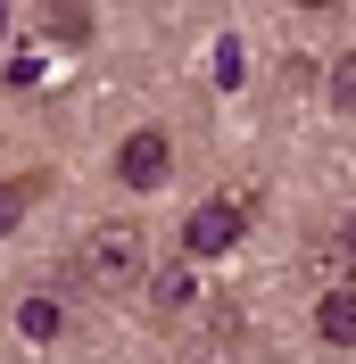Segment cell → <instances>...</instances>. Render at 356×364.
Masks as SVG:
<instances>
[{
	"label": "cell",
	"mask_w": 356,
	"mask_h": 364,
	"mask_svg": "<svg viewBox=\"0 0 356 364\" xmlns=\"http://www.w3.org/2000/svg\"><path fill=\"white\" fill-rule=\"evenodd\" d=\"M248 232V215H241V199H207L199 215H191V224H182V249L191 257H216V249H232V240H241Z\"/></svg>",
	"instance_id": "3957f363"
},
{
	"label": "cell",
	"mask_w": 356,
	"mask_h": 364,
	"mask_svg": "<svg viewBox=\"0 0 356 364\" xmlns=\"http://www.w3.org/2000/svg\"><path fill=\"white\" fill-rule=\"evenodd\" d=\"M166 166H174V141L157 133V124L125 133V149H116V182H125V191H157V182H166Z\"/></svg>",
	"instance_id": "7a4b0ae2"
},
{
	"label": "cell",
	"mask_w": 356,
	"mask_h": 364,
	"mask_svg": "<svg viewBox=\"0 0 356 364\" xmlns=\"http://www.w3.org/2000/svg\"><path fill=\"white\" fill-rule=\"evenodd\" d=\"M17 331H25V340H50V331H58V298H25V306H17Z\"/></svg>",
	"instance_id": "8992f818"
},
{
	"label": "cell",
	"mask_w": 356,
	"mask_h": 364,
	"mask_svg": "<svg viewBox=\"0 0 356 364\" xmlns=\"http://www.w3.org/2000/svg\"><path fill=\"white\" fill-rule=\"evenodd\" d=\"M0 33H9V9H0Z\"/></svg>",
	"instance_id": "8fae6325"
},
{
	"label": "cell",
	"mask_w": 356,
	"mask_h": 364,
	"mask_svg": "<svg viewBox=\"0 0 356 364\" xmlns=\"http://www.w3.org/2000/svg\"><path fill=\"white\" fill-rule=\"evenodd\" d=\"M340 249H348V265H356V215H348V232H340Z\"/></svg>",
	"instance_id": "30bf717a"
},
{
	"label": "cell",
	"mask_w": 356,
	"mask_h": 364,
	"mask_svg": "<svg viewBox=\"0 0 356 364\" xmlns=\"http://www.w3.org/2000/svg\"><path fill=\"white\" fill-rule=\"evenodd\" d=\"M42 191H50L42 174H9V182H0V240H9L25 215H33V199H42Z\"/></svg>",
	"instance_id": "5b68a950"
},
{
	"label": "cell",
	"mask_w": 356,
	"mask_h": 364,
	"mask_svg": "<svg viewBox=\"0 0 356 364\" xmlns=\"http://www.w3.org/2000/svg\"><path fill=\"white\" fill-rule=\"evenodd\" d=\"M191 290H199V282H191V273H157V306H191Z\"/></svg>",
	"instance_id": "52a82bcc"
},
{
	"label": "cell",
	"mask_w": 356,
	"mask_h": 364,
	"mask_svg": "<svg viewBox=\"0 0 356 364\" xmlns=\"http://www.w3.org/2000/svg\"><path fill=\"white\" fill-rule=\"evenodd\" d=\"M133 273H141V232L133 224H91L67 249V282L75 290H125Z\"/></svg>",
	"instance_id": "6da1fadb"
},
{
	"label": "cell",
	"mask_w": 356,
	"mask_h": 364,
	"mask_svg": "<svg viewBox=\"0 0 356 364\" xmlns=\"http://www.w3.org/2000/svg\"><path fill=\"white\" fill-rule=\"evenodd\" d=\"M332 100H340V108H356V58H340V67H332Z\"/></svg>",
	"instance_id": "9c48e42d"
},
{
	"label": "cell",
	"mask_w": 356,
	"mask_h": 364,
	"mask_svg": "<svg viewBox=\"0 0 356 364\" xmlns=\"http://www.w3.org/2000/svg\"><path fill=\"white\" fill-rule=\"evenodd\" d=\"M50 33H58V42H83V33H91V9H50Z\"/></svg>",
	"instance_id": "ba28073f"
},
{
	"label": "cell",
	"mask_w": 356,
	"mask_h": 364,
	"mask_svg": "<svg viewBox=\"0 0 356 364\" xmlns=\"http://www.w3.org/2000/svg\"><path fill=\"white\" fill-rule=\"evenodd\" d=\"M315 331L332 348H356V290L340 282V290H323V306H315Z\"/></svg>",
	"instance_id": "277c9868"
}]
</instances>
